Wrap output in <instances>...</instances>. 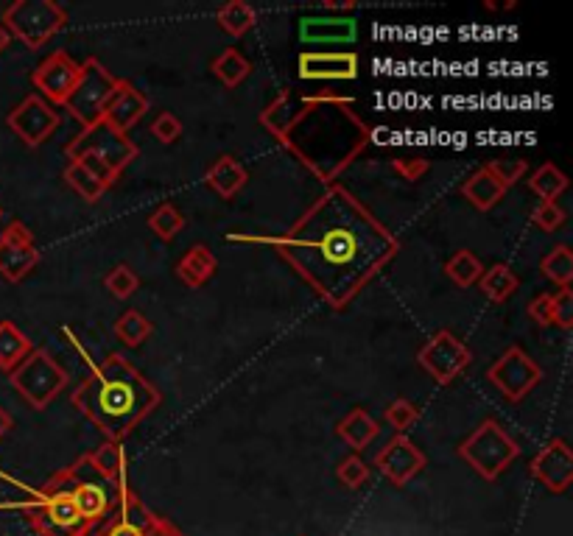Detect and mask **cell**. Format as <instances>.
<instances>
[{"instance_id":"obj_48","label":"cell","mask_w":573,"mask_h":536,"mask_svg":"<svg viewBox=\"0 0 573 536\" xmlns=\"http://www.w3.org/2000/svg\"><path fill=\"white\" fill-rule=\"evenodd\" d=\"M146 536H185L179 531L177 525L171 523V520H165V517H154V523L146 531Z\"/></svg>"},{"instance_id":"obj_7","label":"cell","mask_w":573,"mask_h":536,"mask_svg":"<svg viewBox=\"0 0 573 536\" xmlns=\"http://www.w3.org/2000/svg\"><path fill=\"white\" fill-rule=\"evenodd\" d=\"M3 28L26 48L37 51L68 26V12L54 0H14L3 12Z\"/></svg>"},{"instance_id":"obj_37","label":"cell","mask_w":573,"mask_h":536,"mask_svg":"<svg viewBox=\"0 0 573 536\" xmlns=\"http://www.w3.org/2000/svg\"><path fill=\"white\" fill-rule=\"evenodd\" d=\"M104 285H107V291H110L115 299H129V296L137 294V288H140V277H137V271L132 266H115L104 277Z\"/></svg>"},{"instance_id":"obj_4","label":"cell","mask_w":573,"mask_h":536,"mask_svg":"<svg viewBox=\"0 0 573 536\" xmlns=\"http://www.w3.org/2000/svg\"><path fill=\"white\" fill-rule=\"evenodd\" d=\"M28 523L40 536H90L93 525L84 520L68 489L65 469L37 489L34 500L26 506Z\"/></svg>"},{"instance_id":"obj_41","label":"cell","mask_w":573,"mask_h":536,"mask_svg":"<svg viewBox=\"0 0 573 536\" xmlns=\"http://www.w3.org/2000/svg\"><path fill=\"white\" fill-rule=\"evenodd\" d=\"M551 322L571 330L573 327V291L571 288H560L557 294L551 296Z\"/></svg>"},{"instance_id":"obj_35","label":"cell","mask_w":573,"mask_h":536,"mask_svg":"<svg viewBox=\"0 0 573 536\" xmlns=\"http://www.w3.org/2000/svg\"><path fill=\"white\" fill-rule=\"evenodd\" d=\"M65 182H68L70 188L76 190L84 201H90V204H96V201L107 193V188L98 182L96 176L90 174L87 168H82L76 160L68 162V168H65Z\"/></svg>"},{"instance_id":"obj_49","label":"cell","mask_w":573,"mask_h":536,"mask_svg":"<svg viewBox=\"0 0 573 536\" xmlns=\"http://www.w3.org/2000/svg\"><path fill=\"white\" fill-rule=\"evenodd\" d=\"M14 428V419H12V414L6 411V408H0V439L9 433V430Z\"/></svg>"},{"instance_id":"obj_33","label":"cell","mask_w":573,"mask_h":536,"mask_svg":"<svg viewBox=\"0 0 573 536\" xmlns=\"http://www.w3.org/2000/svg\"><path fill=\"white\" fill-rule=\"evenodd\" d=\"M529 188H532V193H537L543 201H557L562 193L568 190V176L562 174L554 162H546V165H540V168L532 174Z\"/></svg>"},{"instance_id":"obj_31","label":"cell","mask_w":573,"mask_h":536,"mask_svg":"<svg viewBox=\"0 0 573 536\" xmlns=\"http://www.w3.org/2000/svg\"><path fill=\"white\" fill-rule=\"evenodd\" d=\"M540 274L551 280L560 288H571L573 282V252L571 246L560 243L557 249H551L543 260H540Z\"/></svg>"},{"instance_id":"obj_26","label":"cell","mask_w":573,"mask_h":536,"mask_svg":"<svg viewBox=\"0 0 573 536\" xmlns=\"http://www.w3.org/2000/svg\"><path fill=\"white\" fill-rule=\"evenodd\" d=\"M31 349H34L31 338H28L17 324L9 322V319L0 322V369H3V372L17 369Z\"/></svg>"},{"instance_id":"obj_36","label":"cell","mask_w":573,"mask_h":536,"mask_svg":"<svg viewBox=\"0 0 573 536\" xmlns=\"http://www.w3.org/2000/svg\"><path fill=\"white\" fill-rule=\"evenodd\" d=\"M149 229L157 235V238H163V241H174L179 232L185 229V215L179 213L174 204H160L154 213L149 215Z\"/></svg>"},{"instance_id":"obj_46","label":"cell","mask_w":573,"mask_h":536,"mask_svg":"<svg viewBox=\"0 0 573 536\" xmlns=\"http://www.w3.org/2000/svg\"><path fill=\"white\" fill-rule=\"evenodd\" d=\"M90 536H146V534H140V531L132 528V525L121 523V520L112 514L110 520H104L101 525H96V528L90 531Z\"/></svg>"},{"instance_id":"obj_13","label":"cell","mask_w":573,"mask_h":536,"mask_svg":"<svg viewBox=\"0 0 573 536\" xmlns=\"http://www.w3.org/2000/svg\"><path fill=\"white\" fill-rule=\"evenodd\" d=\"M6 126L12 129L26 146L37 148L48 143L54 132L62 126V115L59 109L51 107L40 95H26L17 107L6 115Z\"/></svg>"},{"instance_id":"obj_11","label":"cell","mask_w":573,"mask_h":536,"mask_svg":"<svg viewBox=\"0 0 573 536\" xmlns=\"http://www.w3.org/2000/svg\"><path fill=\"white\" fill-rule=\"evenodd\" d=\"M487 380L504 394L506 400L520 402L540 386L543 369L534 358H529V352H523L520 347H509L487 369Z\"/></svg>"},{"instance_id":"obj_10","label":"cell","mask_w":573,"mask_h":536,"mask_svg":"<svg viewBox=\"0 0 573 536\" xmlns=\"http://www.w3.org/2000/svg\"><path fill=\"white\" fill-rule=\"evenodd\" d=\"M65 154H68L70 160H76L82 154H96L98 160H104L110 165L115 176H121L123 168L132 165L140 151H137L129 134L115 132L107 123H98L93 129H82V132L76 134L65 146Z\"/></svg>"},{"instance_id":"obj_6","label":"cell","mask_w":573,"mask_h":536,"mask_svg":"<svg viewBox=\"0 0 573 536\" xmlns=\"http://www.w3.org/2000/svg\"><path fill=\"white\" fill-rule=\"evenodd\" d=\"M70 375L48 349H31L23 363L9 372V383L34 411H45L68 386Z\"/></svg>"},{"instance_id":"obj_23","label":"cell","mask_w":573,"mask_h":536,"mask_svg":"<svg viewBox=\"0 0 573 536\" xmlns=\"http://www.w3.org/2000/svg\"><path fill=\"white\" fill-rule=\"evenodd\" d=\"M300 37L305 42H347L355 37V20H344V17H302Z\"/></svg>"},{"instance_id":"obj_32","label":"cell","mask_w":573,"mask_h":536,"mask_svg":"<svg viewBox=\"0 0 573 536\" xmlns=\"http://www.w3.org/2000/svg\"><path fill=\"white\" fill-rule=\"evenodd\" d=\"M115 517H118L121 523L137 528L140 534H146L157 514L149 511V506H146V503H143V500H140L132 489H126L123 495H118V509H115Z\"/></svg>"},{"instance_id":"obj_20","label":"cell","mask_w":573,"mask_h":536,"mask_svg":"<svg viewBox=\"0 0 573 536\" xmlns=\"http://www.w3.org/2000/svg\"><path fill=\"white\" fill-rule=\"evenodd\" d=\"M87 461L118 495H123L129 489V483H126V453H123L121 442H104L93 453H87Z\"/></svg>"},{"instance_id":"obj_39","label":"cell","mask_w":573,"mask_h":536,"mask_svg":"<svg viewBox=\"0 0 573 536\" xmlns=\"http://www.w3.org/2000/svg\"><path fill=\"white\" fill-rule=\"evenodd\" d=\"M532 224L543 232H557L565 224V210H562L557 201H540L534 207Z\"/></svg>"},{"instance_id":"obj_29","label":"cell","mask_w":573,"mask_h":536,"mask_svg":"<svg viewBox=\"0 0 573 536\" xmlns=\"http://www.w3.org/2000/svg\"><path fill=\"white\" fill-rule=\"evenodd\" d=\"M216 20H219V26L227 34L244 37L258 23V12L249 3H244V0H230V3H224L219 12H216Z\"/></svg>"},{"instance_id":"obj_50","label":"cell","mask_w":573,"mask_h":536,"mask_svg":"<svg viewBox=\"0 0 573 536\" xmlns=\"http://www.w3.org/2000/svg\"><path fill=\"white\" fill-rule=\"evenodd\" d=\"M9 42H12V34H9V31L3 28V23H0V54L9 48Z\"/></svg>"},{"instance_id":"obj_9","label":"cell","mask_w":573,"mask_h":536,"mask_svg":"<svg viewBox=\"0 0 573 536\" xmlns=\"http://www.w3.org/2000/svg\"><path fill=\"white\" fill-rule=\"evenodd\" d=\"M65 475H68L70 497H73V503H76V509L84 520L93 528L104 520H110L118 509V492L90 467L87 456H82L73 467L65 469Z\"/></svg>"},{"instance_id":"obj_47","label":"cell","mask_w":573,"mask_h":536,"mask_svg":"<svg viewBox=\"0 0 573 536\" xmlns=\"http://www.w3.org/2000/svg\"><path fill=\"white\" fill-rule=\"evenodd\" d=\"M395 171L400 176H403V179H409V182H417V179H420V176H423L425 171H428V162L417 160V157H414V160H395Z\"/></svg>"},{"instance_id":"obj_16","label":"cell","mask_w":573,"mask_h":536,"mask_svg":"<svg viewBox=\"0 0 573 536\" xmlns=\"http://www.w3.org/2000/svg\"><path fill=\"white\" fill-rule=\"evenodd\" d=\"M425 464H428L425 453L411 442L406 433H395L389 444L375 456V469L395 486H406L414 475L423 472Z\"/></svg>"},{"instance_id":"obj_8","label":"cell","mask_w":573,"mask_h":536,"mask_svg":"<svg viewBox=\"0 0 573 536\" xmlns=\"http://www.w3.org/2000/svg\"><path fill=\"white\" fill-rule=\"evenodd\" d=\"M115 87H118V79L98 62L96 56H90L82 62V76L65 101V109L82 123V129H93L104 121V109L110 104Z\"/></svg>"},{"instance_id":"obj_51","label":"cell","mask_w":573,"mask_h":536,"mask_svg":"<svg viewBox=\"0 0 573 536\" xmlns=\"http://www.w3.org/2000/svg\"><path fill=\"white\" fill-rule=\"evenodd\" d=\"M0 218H3V207H0Z\"/></svg>"},{"instance_id":"obj_19","label":"cell","mask_w":573,"mask_h":536,"mask_svg":"<svg viewBox=\"0 0 573 536\" xmlns=\"http://www.w3.org/2000/svg\"><path fill=\"white\" fill-rule=\"evenodd\" d=\"M146 112H149V98L140 93V90H135L129 81L118 79V87H115L110 104L104 109V121L101 123H107L115 132L129 134V129H132Z\"/></svg>"},{"instance_id":"obj_18","label":"cell","mask_w":573,"mask_h":536,"mask_svg":"<svg viewBox=\"0 0 573 536\" xmlns=\"http://www.w3.org/2000/svg\"><path fill=\"white\" fill-rule=\"evenodd\" d=\"M300 79L305 81H353L358 76V54L350 51H308L300 56Z\"/></svg>"},{"instance_id":"obj_24","label":"cell","mask_w":573,"mask_h":536,"mask_svg":"<svg viewBox=\"0 0 573 536\" xmlns=\"http://www.w3.org/2000/svg\"><path fill=\"white\" fill-rule=\"evenodd\" d=\"M462 196L467 201H470V204H473L476 210H481V213H487V210H492V207H495L498 201L504 199L506 188H504V185H501V182H498V179H495V176H492L490 168L484 165L481 171H476V174H473V176H470V179H467V182H464V185H462Z\"/></svg>"},{"instance_id":"obj_5","label":"cell","mask_w":573,"mask_h":536,"mask_svg":"<svg viewBox=\"0 0 573 536\" xmlns=\"http://www.w3.org/2000/svg\"><path fill=\"white\" fill-rule=\"evenodd\" d=\"M520 456V444L501 428L498 419H484L462 444H459V458L476 469L478 478L484 481H498L501 472Z\"/></svg>"},{"instance_id":"obj_42","label":"cell","mask_w":573,"mask_h":536,"mask_svg":"<svg viewBox=\"0 0 573 536\" xmlns=\"http://www.w3.org/2000/svg\"><path fill=\"white\" fill-rule=\"evenodd\" d=\"M151 134L165 143V146H171V143H177L179 137H182V121H179L174 112H160L154 121H151Z\"/></svg>"},{"instance_id":"obj_30","label":"cell","mask_w":573,"mask_h":536,"mask_svg":"<svg viewBox=\"0 0 573 536\" xmlns=\"http://www.w3.org/2000/svg\"><path fill=\"white\" fill-rule=\"evenodd\" d=\"M112 330H115L121 344H126V347H140V344L149 341V335L154 333V324H151L140 310H126V313H121V316L115 319Z\"/></svg>"},{"instance_id":"obj_40","label":"cell","mask_w":573,"mask_h":536,"mask_svg":"<svg viewBox=\"0 0 573 536\" xmlns=\"http://www.w3.org/2000/svg\"><path fill=\"white\" fill-rule=\"evenodd\" d=\"M336 475H339V481L347 486V489H358V486H364L369 481V467L367 461L361 456H347L336 469Z\"/></svg>"},{"instance_id":"obj_27","label":"cell","mask_w":573,"mask_h":536,"mask_svg":"<svg viewBox=\"0 0 573 536\" xmlns=\"http://www.w3.org/2000/svg\"><path fill=\"white\" fill-rule=\"evenodd\" d=\"M478 288H481V294L487 296L490 302L501 305V302H506L509 296L518 291L520 277L506 263H495V266H490L478 277Z\"/></svg>"},{"instance_id":"obj_1","label":"cell","mask_w":573,"mask_h":536,"mask_svg":"<svg viewBox=\"0 0 573 536\" xmlns=\"http://www.w3.org/2000/svg\"><path fill=\"white\" fill-rule=\"evenodd\" d=\"M230 241L272 246L333 310L347 308L400 255L395 232L383 227L339 182L283 235H230Z\"/></svg>"},{"instance_id":"obj_17","label":"cell","mask_w":573,"mask_h":536,"mask_svg":"<svg viewBox=\"0 0 573 536\" xmlns=\"http://www.w3.org/2000/svg\"><path fill=\"white\" fill-rule=\"evenodd\" d=\"M537 481L546 486L551 495L568 492L573 483V450L565 439H551V442L532 458L529 464Z\"/></svg>"},{"instance_id":"obj_28","label":"cell","mask_w":573,"mask_h":536,"mask_svg":"<svg viewBox=\"0 0 573 536\" xmlns=\"http://www.w3.org/2000/svg\"><path fill=\"white\" fill-rule=\"evenodd\" d=\"M210 67H213L216 79H219L227 90H235V87H238L241 81L249 79V73H252V62H249L244 54H238L235 48L221 51Z\"/></svg>"},{"instance_id":"obj_43","label":"cell","mask_w":573,"mask_h":536,"mask_svg":"<svg viewBox=\"0 0 573 536\" xmlns=\"http://www.w3.org/2000/svg\"><path fill=\"white\" fill-rule=\"evenodd\" d=\"M492 171V176L504 185L506 190L512 188V185H518L520 179H523V174H526V162L523 160H492L490 165H487Z\"/></svg>"},{"instance_id":"obj_25","label":"cell","mask_w":573,"mask_h":536,"mask_svg":"<svg viewBox=\"0 0 573 536\" xmlns=\"http://www.w3.org/2000/svg\"><path fill=\"white\" fill-rule=\"evenodd\" d=\"M336 433H339V439H342L344 444H350L353 450H364V447H369V444L378 439L381 425H378L364 408H353V411L336 425Z\"/></svg>"},{"instance_id":"obj_21","label":"cell","mask_w":573,"mask_h":536,"mask_svg":"<svg viewBox=\"0 0 573 536\" xmlns=\"http://www.w3.org/2000/svg\"><path fill=\"white\" fill-rule=\"evenodd\" d=\"M246 182H249L246 168L235 157H230V154L219 157L207 168V188L213 190V193H219L221 199H235L246 188Z\"/></svg>"},{"instance_id":"obj_34","label":"cell","mask_w":573,"mask_h":536,"mask_svg":"<svg viewBox=\"0 0 573 536\" xmlns=\"http://www.w3.org/2000/svg\"><path fill=\"white\" fill-rule=\"evenodd\" d=\"M445 274L451 277L459 288H470L473 282H478V277L484 274V266L470 249H459L456 255L445 263Z\"/></svg>"},{"instance_id":"obj_2","label":"cell","mask_w":573,"mask_h":536,"mask_svg":"<svg viewBox=\"0 0 573 536\" xmlns=\"http://www.w3.org/2000/svg\"><path fill=\"white\" fill-rule=\"evenodd\" d=\"M258 121L325 185H336L372 143V129L344 95H300L286 87L260 112Z\"/></svg>"},{"instance_id":"obj_45","label":"cell","mask_w":573,"mask_h":536,"mask_svg":"<svg viewBox=\"0 0 573 536\" xmlns=\"http://www.w3.org/2000/svg\"><path fill=\"white\" fill-rule=\"evenodd\" d=\"M529 319H532L537 327H551V294H537L529 302Z\"/></svg>"},{"instance_id":"obj_14","label":"cell","mask_w":573,"mask_h":536,"mask_svg":"<svg viewBox=\"0 0 573 536\" xmlns=\"http://www.w3.org/2000/svg\"><path fill=\"white\" fill-rule=\"evenodd\" d=\"M40 249L23 221H12L0 232V277L9 282L26 280L40 266Z\"/></svg>"},{"instance_id":"obj_3","label":"cell","mask_w":573,"mask_h":536,"mask_svg":"<svg viewBox=\"0 0 573 536\" xmlns=\"http://www.w3.org/2000/svg\"><path fill=\"white\" fill-rule=\"evenodd\" d=\"M70 402L107 436V442L123 444L146 416L157 411L163 394L121 352H112L90 366Z\"/></svg>"},{"instance_id":"obj_38","label":"cell","mask_w":573,"mask_h":536,"mask_svg":"<svg viewBox=\"0 0 573 536\" xmlns=\"http://www.w3.org/2000/svg\"><path fill=\"white\" fill-rule=\"evenodd\" d=\"M383 416H386L389 428L395 430V433H406V430H409L411 425L420 419V408H417L411 400H406V397H397L395 402H389V405H386Z\"/></svg>"},{"instance_id":"obj_22","label":"cell","mask_w":573,"mask_h":536,"mask_svg":"<svg viewBox=\"0 0 573 536\" xmlns=\"http://www.w3.org/2000/svg\"><path fill=\"white\" fill-rule=\"evenodd\" d=\"M216 271H219V260H216V255H213L207 246H202V243L191 246L185 255L179 257L177 263V277L185 282L188 288H202Z\"/></svg>"},{"instance_id":"obj_44","label":"cell","mask_w":573,"mask_h":536,"mask_svg":"<svg viewBox=\"0 0 573 536\" xmlns=\"http://www.w3.org/2000/svg\"><path fill=\"white\" fill-rule=\"evenodd\" d=\"M76 162H79L82 168H87L90 174L96 176L98 182H101V185H104V188H107V190H110L112 185L118 182V176H115V171H112L110 165H107V162H104V160H98L96 154H82V157H76Z\"/></svg>"},{"instance_id":"obj_15","label":"cell","mask_w":573,"mask_h":536,"mask_svg":"<svg viewBox=\"0 0 573 536\" xmlns=\"http://www.w3.org/2000/svg\"><path fill=\"white\" fill-rule=\"evenodd\" d=\"M79 76H82V65L68 51H54L51 56H45L37 70L31 73V84L40 90V98L59 109L65 107Z\"/></svg>"},{"instance_id":"obj_12","label":"cell","mask_w":573,"mask_h":536,"mask_svg":"<svg viewBox=\"0 0 573 536\" xmlns=\"http://www.w3.org/2000/svg\"><path fill=\"white\" fill-rule=\"evenodd\" d=\"M417 363L437 380L439 386H448L473 363V352L451 330H439L417 352Z\"/></svg>"}]
</instances>
